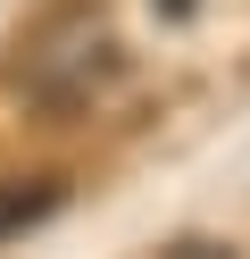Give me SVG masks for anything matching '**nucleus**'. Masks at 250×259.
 <instances>
[{
	"label": "nucleus",
	"instance_id": "20e7f679",
	"mask_svg": "<svg viewBox=\"0 0 250 259\" xmlns=\"http://www.w3.org/2000/svg\"><path fill=\"white\" fill-rule=\"evenodd\" d=\"M150 9H159L167 25H192V9H200V0H150Z\"/></svg>",
	"mask_w": 250,
	"mask_h": 259
},
{
	"label": "nucleus",
	"instance_id": "7ed1b4c3",
	"mask_svg": "<svg viewBox=\"0 0 250 259\" xmlns=\"http://www.w3.org/2000/svg\"><path fill=\"white\" fill-rule=\"evenodd\" d=\"M159 259H233V251H225V242H167Z\"/></svg>",
	"mask_w": 250,
	"mask_h": 259
},
{
	"label": "nucleus",
	"instance_id": "f257e3e1",
	"mask_svg": "<svg viewBox=\"0 0 250 259\" xmlns=\"http://www.w3.org/2000/svg\"><path fill=\"white\" fill-rule=\"evenodd\" d=\"M9 75H17V92H25L33 109H83L92 92H109V75H117L109 9H100V0H67V9H50V17L25 34V51H17Z\"/></svg>",
	"mask_w": 250,
	"mask_h": 259
},
{
	"label": "nucleus",
	"instance_id": "f03ea898",
	"mask_svg": "<svg viewBox=\"0 0 250 259\" xmlns=\"http://www.w3.org/2000/svg\"><path fill=\"white\" fill-rule=\"evenodd\" d=\"M67 209V184L59 176H25V184H0V242L33 234V226H50Z\"/></svg>",
	"mask_w": 250,
	"mask_h": 259
}]
</instances>
